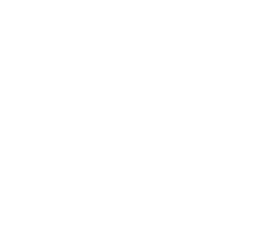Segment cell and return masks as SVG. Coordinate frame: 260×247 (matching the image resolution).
<instances>
[]
</instances>
